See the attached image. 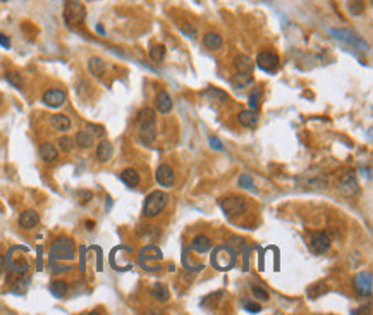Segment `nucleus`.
I'll use <instances>...</instances> for the list:
<instances>
[{
    "instance_id": "f257e3e1",
    "label": "nucleus",
    "mask_w": 373,
    "mask_h": 315,
    "mask_svg": "<svg viewBox=\"0 0 373 315\" xmlns=\"http://www.w3.org/2000/svg\"><path fill=\"white\" fill-rule=\"evenodd\" d=\"M138 122V134L145 145H153L157 140V117L152 109H141L136 117Z\"/></svg>"
},
{
    "instance_id": "f03ea898",
    "label": "nucleus",
    "mask_w": 373,
    "mask_h": 315,
    "mask_svg": "<svg viewBox=\"0 0 373 315\" xmlns=\"http://www.w3.org/2000/svg\"><path fill=\"white\" fill-rule=\"evenodd\" d=\"M28 253L30 250L25 246H12L11 250L7 252L6 262L9 265V269L16 274H25V272L30 269V258H28Z\"/></svg>"
},
{
    "instance_id": "7ed1b4c3",
    "label": "nucleus",
    "mask_w": 373,
    "mask_h": 315,
    "mask_svg": "<svg viewBox=\"0 0 373 315\" xmlns=\"http://www.w3.org/2000/svg\"><path fill=\"white\" fill-rule=\"evenodd\" d=\"M337 190L339 193L346 198H353L360 193V183H358L356 177V171L354 169H347V171H342L337 177Z\"/></svg>"
},
{
    "instance_id": "20e7f679",
    "label": "nucleus",
    "mask_w": 373,
    "mask_h": 315,
    "mask_svg": "<svg viewBox=\"0 0 373 315\" xmlns=\"http://www.w3.org/2000/svg\"><path fill=\"white\" fill-rule=\"evenodd\" d=\"M169 204V195L164 191H152L145 200L143 205V214L146 217H157L158 214L164 212V209Z\"/></svg>"
},
{
    "instance_id": "39448f33",
    "label": "nucleus",
    "mask_w": 373,
    "mask_h": 315,
    "mask_svg": "<svg viewBox=\"0 0 373 315\" xmlns=\"http://www.w3.org/2000/svg\"><path fill=\"white\" fill-rule=\"evenodd\" d=\"M86 9L79 0H65L64 4V21L69 28H78L84 21Z\"/></svg>"
},
{
    "instance_id": "423d86ee",
    "label": "nucleus",
    "mask_w": 373,
    "mask_h": 315,
    "mask_svg": "<svg viewBox=\"0 0 373 315\" xmlns=\"http://www.w3.org/2000/svg\"><path fill=\"white\" fill-rule=\"evenodd\" d=\"M219 205L227 217H238L248 210V201L243 196H224L219 200Z\"/></svg>"
},
{
    "instance_id": "0eeeda50",
    "label": "nucleus",
    "mask_w": 373,
    "mask_h": 315,
    "mask_svg": "<svg viewBox=\"0 0 373 315\" xmlns=\"http://www.w3.org/2000/svg\"><path fill=\"white\" fill-rule=\"evenodd\" d=\"M50 258L52 262L55 260H73L74 258V243L69 238L57 239L50 248Z\"/></svg>"
},
{
    "instance_id": "6e6552de",
    "label": "nucleus",
    "mask_w": 373,
    "mask_h": 315,
    "mask_svg": "<svg viewBox=\"0 0 373 315\" xmlns=\"http://www.w3.org/2000/svg\"><path fill=\"white\" fill-rule=\"evenodd\" d=\"M236 255L229 246H217L212 255V264L219 271H229L234 265Z\"/></svg>"
},
{
    "instance_id": "1a4fd4ad",
    "label": "nucleus",
    "mask_w": 373,
    "mask_h": 315,
    "mask_svg": "<svg viewBox=\"0 0 373 315\" xmlns=\"http://www.w3.org/2000/svg\"><path fill=\"white\" fill-rule=\"evenodd\" d=\"M330 33H332L334 38H337V40L344 41V43L351 45L353 49H358V50H361V52H366L368 50V43H366V41L363 40V38H360V36H358L356 33L351 31V30H332Z\"/></svg>"
},
{
    "instance_id": "9d476101",
    "label": "nucleus",
    "mask_w": 373,
    "mask_h": 315,
    "mask_svg": "<svg viewBox=\"0 0 373 315\" xmlns=\"http://www.w3.org/2000/svg\"><path fill=\"white\" fill-rule=\"evenodd\" d=\"M278 64H281V59L273 52H268V50L260 52L257 57V65L265 73H275L278 69Z\"/></svg>"
},
{
    "instance_id": "9b49d317",
    "label": "nucleus",
    "mask_w": 373,
    "mask_h": 315,
    "mask_svg": "<svg viewBox=\"0 0 373 315\" xmlns=\"http://www.w3.org/2000/svg\"><path fill=\"white\" fill-rule=\"evenodd\" d=\"M354 289L360 296H370L373 291V277L370 271L360 272L356 277H354Z\"/></svg>"
},
{
    "instance_id": "f8f14e48",
    "label": "nucleus",
    "mask_w": 373,
    "mask_h": 315,
    "mask_svg": "<svg viewBox=\"0 0 373 315\" xmlns=\"http://www.w3.org/2000/svg\"><path fill=\"white\" fill-rule=\"evenodd\" d=\"M308 244L315 253H325L330 248V238L323 231H313L308 238Z\"/></svg>"
},
{
    "instance_id": "ddd939ff",
    "label": "nucleus",
    "mask_w": 373,
    "mask_h": 315,
    "mask_svg": "<svg viewBox=\"0 0 373 315\" xmlns=\"http://www.w3.org/2000/svg\"><path fill=\"white\" fill-rule=\"evenodd\" d=\"M65 98H67L65 97V92L60 90V88H50V90H46L43 93V103L49 107H54V109L64 105Z\"/></svg>"
},
{
    "instance_id": "4468645a",
    "label": "nucleus",
    "mask_w": 373,
    "mask_h": 315,
    "mask_svg": "<svg viewBox=\"0 0 373 315\" xmlns=\"http://www.w3.org/2000/svg\"><path fill=\"white\" fill-rule=\"evenodd\" d=\"M155 177H157V183L160 186H172L174 181H176V176H174L172 167L167 166V164L158 166L157 172H155Z\"/></svg>"
},
{
    "instance_id": "2eb2a0df",
    "label": "nucleus",
    "mask_w": 373,
    "mask_h": 315,
    "mask_svg": "<svg viewBox=\"0 0 373 315\" xmlns=\"http://www.w3.org/2000/svg\"><path fill=\"white\" fill-rule=\"evenodd\" d=\"M40 222V215L36 210H25L19 217V226L22 229H33Z\"/></svg>"
},
{
    "instance_id": "dca6fc26",
    "label": "nucleus",
    "mask_w": 373,
    "mask_h": 315,
    "mask_svg": "<svg viewBox=\"0 0 373 315\" xmlns=\"http://www.w3.org/2000/svg\"><path fill=\"white\" fill-rule=\"evenodd\" d=\"M40 157H41V161L46 162V164H52V162H55L59 159V152H57V148L54 147L52 143L49 142H45V143H41L40 145Z\"/></svg>"
},
{
    "instance_id": "f3484780",
    "label": "nucleus",
    "mask_w": 373,
    "mask_h": 315,
    "mask_svg": "<svg viewBox=\"0 0 373 315\" xmlns=\"http://www.w3.org/2000/svg\"><path fill=\"white\" fill-rule=\"evenodd\" d=\"M112 155H114V147H112V143L108 142V140H102L97 147V159L100 162H108L112 159Z\"/></svg>"
},
{
    "instance_id": "a211bd4d",
    "label": "nucleus",
    "mask_w": 373,
    "mask_h": 315,
    "mask_svg": "<svg viewBox=\"0 0 373 315\" xmlns=\"http://www.w3.org/2000/svg\"><path fill=\"white\" fill-rule=\"evenodd\" d=\"M155 105H157L158 112H162V114H169V112L172 110L174 103H172V98L169 97L167 92H158L157 100H155Z\"/></svg>"
},
{
    "instance_id": "6ab92c4d",
    "label": "nucleus",
    "mask_w": 373,
    "mask_h": 315,
    "mask_svg": "<svg viewBox=\"0 0 373 315\" xmlns=\"http://www.w3.org/2000/svg\"><path fill=\"white\" fill-rule=\"evenodd\" d=\"M238 121L244 128H254L258 124V114L254 110H243L238 114Z\"/></svg>"
},
{
    "instance_id": "aec40b11",
    "label": "nucleus",
    "mask_w": 373,
    "mask_h": 315,
    "mask_svg": "<svg viewBox=\"0 0 373 315\" xmlns=\"http://www.w3.org/2000/svg\"><path fill=\"white\" fill-rule=\"evenodd\" d=\"M230 83H232V86L236 90H244L249 84H253V76L251 73H238L236 76L230 79Z\"/></svg>"
},
{
    "instance_id": "412c9836",
    "label": "nucleus",
    "mask_w": 373,
    "mask_h": 315,
    "mask_svg": "<svg viewBox=\"0 0 373 315\" xmlns=\"http://www.w3.org/2000/svg\"><path fill=\"white\" fill-rule=\"evenodd\" d=\"M234 68L238 73H251L254 68V62L248 57V55H238V57L234 59Z\"/></svg>"
},
{
    "instance_id": "4be33fe9",
    "label": "nucleus",
    "mask_w": 373,
    "mask_h": 315,
    "mask_svg": "<svg viewBox=\"0 0 373 315\" xmlns=\"http://www.w3.org/2000/svg\"><path fill=\"white\" fill-rule=\"evenodd\" d=\"M203 45H205L208 50H220L222 45H224V40H222V36L217 35V33H206V35L203 36Z\"/></svg>"
},
{
    "instance_id": "5701e85b",
    "label": "nucleus",
    "mask_w": 373,
    "mask_h": 315,
    "mask_svg": "<svg viewBox=\"0 0 373 315\" xmlns=\"http://www.w3.org/2000/svg\"><path fill=\"white\" fill-rule=\"evenodd\" d=\"M74 143H76L79 148H91L93 143H95V136L89 133L88 129H83V131H79V133L76 134Z\"/></svg>"
},
{
    "instance_id": "b1692460",
    "label": "nucleus",
    "mask_w": 373,
    "mask_h": 315,
    "mask_svg": "<svg viewBox=\"0 0 373 315\" xmlns=\"http://www.w3.org/2000/svg\"><path fill=\"white\" fill-rule=\"evenodd\" d=\"M121 179L126 186L129 188H136L139 185V174L134 171V169H124L121 172Z\"/></svg>"
},
{
    "instance_id": "393cba45",
    "label": "nucleus",
    "mask_w": 373,
    "mask_h": 315,
    "mask_svg": "<svg viewBox=\"0 0 373 315\" xmlns=\"http://www.w3.org/2000/svg\"><path fill=\"white\" fill-rule=\"evenodd\" d=\"M191 248L196 253H205L212 248V241H210L208 236H203V234H200V236H196L195 239H193Z\"/></svg>"
},
{
    "instance_id": "a878e982",
    "label": "nucleus",
    "mask_w": 373,
    "mask_h": 315,
    "mask_svg": "<svg viewBox=\"0 0 373 315\" xmlns=\"http://www.w3.org/2000/svg\"><path fill=\"white\" fill-rule=\"evenodd\" d=\"M50 124H52V128L57 129V131H67V129L71 128V121H69V117H67V116H64V114H55V116H52V117H50Z\"/></svg>"
},
{
    "instance_id": "bb28decb",
    "label": "nucleus",
    "mask_w": 373,
    "mask_h": 315,
    "mask_svg": "<svg viewBox=\"0 0 373 315\" xmlns=\"http://www.w3.org/2000/svg\"><path fill=\"white\" fill-rule=\"evenodd\" d=\"M152 296L157 300V302L165 303V302H169V298H171V293H169V288L164 283H157L152 288Z\"/></svg>"
},
{
    "instance_id": "cd10ccee",
    "label": "nucleus",
    "mask_w": 373,
    "mask_h": 315,
    "mask_svg": "<svg viewBox=\"0 0 373 315\" xmlns=\"http://www.w3.org/2000/svg\"><path fill=\"white\" fill-rule=\"evenodd\" d=\"M205 97L208 98L212 103H224L229 100L227 93H224L219 88H208V90L205 92Z\"/></svg>"
},
{
    "instance_id": "c85d7f7f",
    "label": "nucleus",
    "mask_w": 373,
    "mask_h": 315,
    "mask_svg": "<svg viewBox=\"0 0 373 315\" xmlns=\"http://www.w3.org/2000/svg\"><path fill=\"white\" fill-rule=\"evenodd\" d=\"M88 69L93 76L98 78V76H102L103 71H105V62H103V59H100V57H91L88 60Z\"/></svg>"
},
{
    "instance_id": "c756f323",
    "label": "nucleus",
    "mask_w": 373,
    "mask_h": 315,
    "mask_svg": "<svg viewBox=\"0 0 373 315\" xmlns=\"http://www.w3.org/2000/svg\"><path fill=\"white\" fill-rule=\"evenodd\" d=\"M69 291V286L65 281H54V283L50 284V293L55 296V298H64L65 295H67Z\"/></svg>"
},
{
    "instance_id": "7c9ffc66",
    "label": "nucleus",
    "mask_w": 373,
    "mask_h": 315,
    "mask_svg": "<svg viewBox=\"0 0 373 315\" xmlns=\"http://www.w3.org/2000/svg\"><path fill=\"white\" fill-rule=\"evenodd\" d=\"M160 260L162 258V253H160L158 248H155V246H146L141 250V262L143 260Z\"/></svg>"
},
{
    "instance_id": "2f4dec72",
    "label": "nucleus",
    "mask_w": 373,
    "mask_h": 315,
    "mask_svg": "<svg viewBox=\"0 0 373 315\" xmlns=\"http://www.w3.org/2000/svg\"><path fill=\"white\" fill-rule=\"evenodd\" d=\"M165 55H167V50H165L164 45H153L152 49H150V57L155 62H162L165 59Z\"/></svg>"
},
{
    "instance_id": "473e14b6",
    "label": "nucleus",
    "mask_w": 373,
    "mask_h": 315,
    "mask_svg": "<svg viewBox=\"0 0 373 315\" xmlns=\"http://www.w3.org/2000/svg\"><path fill=\"white\" fill-rule=\"evenodd\" d=\"M347 6L349 12L354 14V16H360V14L365 12V0H349Z\"/></svg>"
},
{
    "instance_id": "72a5a7b5",
    "label": "nucleus",
    "mask_w": 373,
    "mask_h": 315,
    "mask_svg": "<svg viewBox=\"0 0 373 315\" xmlns=\"http://www.w3.org/2000/svg\"><path fill=\"white\" fill-rule=\"evenodd\" d=\"M57 145H59V148L62 150L64 153H69V152H73V150H74V140L71 138V136H60Z\"/></svg>"
},
{
    "instance_id": "f704fd0d",
    "label": "nucleus",
    "mask_w": 373,
    "mask_h": 315,
    "mask_svg": "<svg viewBox=\"0 0 373 315\" xmlns=\"http://www.w3.org/2000/svg\"><path fill=\"white\" fill-rule=\"evenodd\" d=\"M251 291H253L254 298L262 300V302H267V300L270 298V295H268V291H267V289H263L262 286H258V284H251Z\"/></svg>"
},
{
    "instance_id": "c9c22d12",
    "label": "nucleus",
    "mask_w": 373,
    "mask_h": 315,
    "mask_svg": "<svg viewBox=\"0 0 373 315\" xmlns=\"http://www.w3.org/2000/svg\"><path fill=\"white\" fill-rule=\"evenodd\" d=\"M325 291H329L327 286H323L322 283H316L308 289V295L311 298H318V296H322V293H325Z\"/></svg>"
},
{
    "instance_id": "e433bc0d",
    "label": "nucleus",
    "mask_w": 373,
    "mask_h": 315,
    "mask_svg": "<svg viewBox=\"0 0 373 315\" xmlns=\"http://www.w3.org/2000/svg\"><path fill=\"white\" fill-rule=\"evenodd\" d=\"M6 79L12 84L14 88H22V78L19 73H7Z\"/></svg>"
},
{
    "instance_id": "4c0bfd02",
    "label": "nucleus",
    "mask_w": 373,
    "mask_h": 315,
    "mask_svg": "<svg viewBox=\"0 0 373 315\" xmlns=\"http://www.w3.org/2000/svg\"><path fill=\"white\" fill-rule=\"evenodd\" d=\"M239 186H241V188H244V190H251V188L254 186V185H253L251 176H249V174H241V177H239Z\"/></svg>"
},
{
    "instance_id": "58836bf2",
    "label": "nucleus",
    "mask_w": 373,
    "mask_h": 315,
    "mask_svg": "<svg viewBox=\"0 0 373 315\" xmlns=\"http://www.w3.org/2000/svg\"><path fill=\"white\" fill-rule=\"evenodd\" d=\"M181 31L182 33H186L188 36H191V38H195L196 36V28L191 25V22H184V25H181Z\"/></svg>"
},
{
    "instance_id": "ea45409f",
    "label": "nucleus",
    "mask_w": 373,
    "mask_h": 315,
    "mask_svg": "<svg viewBox=\"0 0 373 315\" xmlns=\"http://www.w3.org/2000/svg\"><path fill=\"white\" fill-rule=\"evenodd\" d=\"M88 131H89V133H91L93 136H95V138H97V136H103V134H105V129H103L102 128V126H95V124H88V128H86Z\"/></svg>"
},
{
    "instance_id": "a19ab883",
    "label": "nucleus",
    "mask_w": 373,
    "mask_h": 315,
    "mask_svg": "<svg viewBox=\"0 0 373 315\" xmlns=\"http://www.w3.org/2000/svg\"><path fill=\"white\" fill-rule=\"evenodd\" d=\"M244 308H246L249 313H258V312H262V307H260L258 303H251V302H244Z\"/></svg>"
},
{
    "instance_id": "79ce46f5",
    "label": "nucleus",
    "mask_w": 373,
    "mask_h": 315,
    "mask_svg": "<svg viewBox=\"0 0 373 315\" xmlns=\"http://www.w3.org/2000/svg\"><path fill=\"white\" fill-rule=\"evenodd\" d=\"M28 288V279H19L17 284L14 286V293H25Z\"/></svg>"
},
{
    "instance_id": "37998d69",
    "label": "nucleus",
    "mask_w": 373,
    "mask_h": 315,
    "mask_svg": "<svg viewBox=\"0 0 373 315\" xmlns=\"http://www.w3.org/2000/svg\"><path fill=\"white\" fill-rule=\"evenodd\" d=\"M208 142H210V147H212V148L219 150V152H224V145H222V142H220L219 138H214V136H212Z\"/></svg>"
},
{
    "instance_id": "c03bdc74",
    "label": "nucleus",
    "mask_w": 373,
    "mask_h": 315,
    "mask_svg": "<svg viewBox=\"0 0 373 315\" xmlns=\"http://www.w3.org/2000/svg\"><path fill=\"white\" fill-rule=\"evenodd\" d=\"M258 100H260V93L257 92V93H253V95L249 97V107L257 110L258 109Z\"/></svg>"
},
{
    "instance_id": "a18cd8bd",
    "label": "nucleus",
    "mask_w": 373,
    "mask_h": 315,
    "mask_svg": "<svg viewBox=\"0 0 373 315\" xmlns=\"http://www.w3.org/2000/svg\"><path fill=\"white\" fill-rule=\"evenodd\" d=\"M0 45H2L4 49H11V40H9V36L2 35V33H0Z\"/></svg>"
},
{
    "instance_id": "49530a36",
    "label": "nucleus",
    "mask_w": 373,
    "mask_h": 315,
    "mask_svg": "<svg viewBox=\"0 0 373 315\" xmlns=\"http://www.w3.org/2000/svg\"><path fill=\"white\" fill-rule=\"evenodd\" d=\"M97 31H98V33H100V35H105V30H103V28H102V26H97Z\"/></svg>"
}]
</instances>
